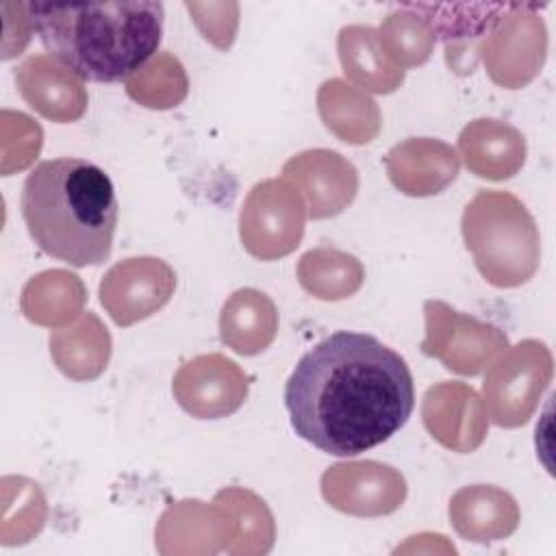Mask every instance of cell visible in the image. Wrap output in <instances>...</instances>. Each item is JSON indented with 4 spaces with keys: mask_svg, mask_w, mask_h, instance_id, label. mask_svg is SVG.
I'll return each mask as SVG.
<instances>
[{
    "mask_svg": "<svg viewBox=\"0 0 556 556\" xmlns=\"http://www.w3.org/2000/svg\"><path fill=\"white\" fill-rule=\"evenodd\" d=\"M295 434L332 456L391 439L415 408L406 361L365 332L339 330L311 348L285 384Z\"/></svg>",
    "mask_w": 556,
    "mask_h": 556,
    "instance_id": "1",
    "label": "cell"
},
{
    "mask_svg": "<svg viewBox=\"0 0 556 556\" xmlns=\"http://www.w3.org/2000/svg\"><path fill=\"white\" fill-rule=\"evenodd\" d=\"M28 13L50 56L93 83L128 80L139 72L156 54L165 22L163 4L148 0L28 2Z\"/></svg>",
    "mask_w": 556,
    "mask_h": 556,
    "instance_id": "2",
    "label": "cell"
},
{
    "mask_svg": "<svg viewBox=\"0 0 556 556\" xmlns=\"http://www.w3.org/2000/svg\"><path fill=\"white\" fill-rule=\"evenodd\" d=\"M20 206L33 241L48 256L74 267L111 256L117 198L96 163L74 156L41 161L26 176Z\"/></svg>",
    "mask_w": 556,
    "mask_h": 556,
    "instance_id": "3",
    "label": "cell"
},
{
    "mask_svg": "<svg viewBox=\"0 0 556 556\" xmlns=\"http://www.w3.org/2000/svg\"><path fill=\"white\" fill-rule=\"evenodd\" d=\"M463 239L493 287H519L539 269V228L523 202L508 191L480 189L473 195L463 213Z\"/></svg>",
    "mask_w": 556,
    "mask_h": 556,
    "instance_id": "4",
    "label": "cell"
},
{
    "mask_svg": "<svg viewBox=\"0 0 556 556\" xmlns=\"http://www.w3.org/2000/svg\"><path fill=\"white\" fill-rule=\"evenodd\" d=\"M552 380V354L545 343L526 339L491 365L482 391L484 410L502 428L523 426Z\"/></svg>",
    "mask_w": 556,
    "mask_h": 556,
    "instance_id": "5",
    "label": "cell"
},
{
    "mask_svg": "<svg viewBox=\"0 0 556 556\" xmlns=\"http://www.w3.org/2000/svg\"><path fill=\"white\" fill-rule=\"evenodd\" d=\"M539 9V4L513 2L478 41L476 52L500 87L519 89L541 72L547 54V28Z\"/></svg>",
    "mask_w": 556,
    "mask_h": 556,
    "instance_id": "6",
    "label": "cell"
},
{
    "mask_svg": "<svg viewBox=\"0 0 556 556\" xmlns=\"http://www.w3.org/2000/svg\"><path fill=\"white\" fill-rule=\"evenodd\" d=\"M306 206L285 178H269L252 187L239 215L243 248L261 261L291 254L304 235Z\"/></svg>",
    "mask_w": 556,
    "mask_h": 556,
    "instance_id": "7",
    "label": "cell"
},
{
    "mask_svg": "<svg viewBox=\"0 0 556 556\" xmlns=\"http://www.w3.org/2000/svg\"><path fill=\"white\" fill-rule=\"evenodd\" d=\"M424 317L426 339L421 341V352L439 358L460 376H478L508 348V339L497 326L458 313L441 300H428Z\"/></svg>",
    "mask_w": 556,
    "mask_h": 556,
    "instance_id": "8",
    "label": "cell"
},
{
    "mask_svg": "<svg viewBox=\"0 0 556 556\" xmlns=\"http://www.w3.org/2000/svg\"><path fill=\"white\" fill-rule=\"evenodd\" d=\"M176 289L174 269L154 256L115 263L100 282V302L117 326H132L163 308Z\"/></svg>",
    "mask_w": 556,
    "mask_h": 556,
    "instance_id": "9",
    "label": "cell"
},
{
    "mask_svg": "<svg viewBox=\"0 0 556 556\" xmlns=\"http://www.w3.org/2000/svg\"><path fill=\"white\" fill-rule=\"evenodd\" d=\"M250 378L222 354H202L185 363L172 382V391L182 410L198 419L228 417L248 397Z\"/></svg>",
    "mask_w": 556,
    "mask_h": 556,
    "instance_id": "10",
    "label": "cell"
},
{
    "mask_svg": "<svg viewBox=\"0 0 556 556\" xmlns=\"http://www.w3.org/2000/svg\"><path fill=\"white\" fill-rule=\"evenodd\" d=\"M321 493L326 502L341 513L378 517L402 506L406 480L397 469L384 463H337L324 471Z\"/></svg>",
    "mask_w": 556,
    "mask_h": 556,
    "instance_id": "11",
    "label": "cell"
},
{
    "mask_svg": "<svg viewBox=\"0 0 556 556\" xmlns=\"http://www.w3.org/2000/svg\"><path fill=\"white\" fill-rule=\"evenodd\" d=\"M282 176L302 193L306 213L313 219L339 215L358 191L356 167L339 152L324 148L291 156L282 167Z\"/></svg>",
    "mask_w": 556,
    "mask_h": 556,
    "instance_id": "12",
    "label": "cell"
},
{
    "mask_svg": "<svg viewBox=\"0 0 556 556\" xmlns=\"http://www.w3.org/2000/svg\"><path fill=\"white\" fill-rule=\"evenodd\" d=\"M428 432L454 452H471L486 437V410L478 393L463 382H439L424 395Z\"/></svg>",
    "mask_w": 556,
    "mask_h": 556,
    "instance_id": "13",
    "label": "cell"
},
{
    "mask_svg": "<svg viewBox=\"0 0 556 556\" xmlns=\"http://www.w3.org/2000/svg\"><path fill=\"white\" fill-rule=\"evenodd\" d=\"M15 83L30 109L56 124L76 122L87 111L83 80L50 54H33L15 70Z\"/></svg>",
    "mask_w": 556,
    "mask_h": 556,
    "instance_id": "14",
    "label": "cell"
},
{
    "mask_svg": "<svg viewBox=\"0 0 556 556\" xmlns=\"http://www.w3.org/2000/svg\"><path fill=\"white\" fill-rule=\"evenodd\" d=\"M384 165L391 182L415 198L441 193L456 180L460 167L456 150L430 137H410L393 146Z\"/></svg>",
    "mask_w": 556,
    "mask_h": 556,
    "instance_id": "15",
    "label": "cell"
},
{
    "mask_svg": "<svg viewBox=\"0 0 556 556\" xmlns=\"http://www.w3.org/2000/svg\"><path fill=\"white\" fill-rule=\"evenodd\" d=\"M458 150L465 165L480 178L506 180L515 176L526 161L523 135L502 119H473L460 137Z\"/></svg>",
    "mask_w": 556,
    "mask_h": 556,
    "instance_id": "16",
    "label": "cell"
},
{
    "mask_svg": "<svg viewBox=\"0 0 556 556\" xmlns=\"http://www.w3.org/2000/svg\"><path fill=\"white\" fill-rule=\"evenodd\" d=\"M450 521L463 539L486 543L504 539L517 528L519 508L506 491L473 484L460 489L450 500Z\"/></svg>",
    "mask_w": 556,
    "mask_h": 556,
    "instance_id": "17",
    "label": "cell"
},
{
    "mask_svg": "<svg viewBox=\"0 0 556 556\" xmlns=\"http://www.w3.org/2000/svg\"><path fill=\"white\" fill-rule=\"evenodd\" d=\"M278 332V311L274 302L256 289L235 291L222 306L219 337L243 356H254L269 348Z\"/></svg>",
    "mask_w": 556,
    "mask_h": 556,
    "instance_id": "18",
    "label": "cell"
},
{
    "mask_svg": "<svg viewBox=\"0 0 556 556\" xmlns=\"http://www.w3.org/2000/svg\"><path fill=\"white\" fill-rule=\"evenodd\" d=\"M337 50L345 76L358 85V89L391 93L404 80V70L387 56L378 30L371 26H343L337 37Z\"/></svg>",
    "mask_w": 556,
    "mask_h": 556,
    "instance_id": "19",
    "label": "cell"
},
{
    "mask_svg": "<svg viewBox=\"0 0 556 556\" xmlns=\"http://www.w3.org/2000/svg\"><path fill=\"white\" fill-rule=\"evenodd\" d=\"M317 109L324 126L345 143H369L382 124L378 104L358 87L330 78L317 91Z\"/></svg>",
    "mask_w": 556,
    "mask_h": 556,
    "instance_id": "20",
    "label": "cell"
},
{
    "mask_svg": "<svg viewBox=\"0 0 556 556\" xmlns=\"http://www.w3.org/2000/svg\"><path fill=\"white\" fill-rule=\"evenodd\" d=\"M50 354L67 378L91 380L106 369L111 337L106 326L93 313H87L74 328H61L50 334Z\"/></svg>",
    "mask_w": 556,
    "mask_h": 556,
    "instance_id": "21",
    "label": "cell"
},
{
    "mask_svg": "<svg viewBox=\"0 0 556 556\" xmlns=\"http://www.w3.org/2000/svg\"><path fill=\"white\" fill-rule=\"evenodd\" d=\"M85 298V287L76 274L48 269L26 282L20 306L33 324L56 328L80 315Z\"/></svg>",
    "mask_w": 556,
    "mask_h": 556,
    "instance_id": "22",
    "label": "cell"
},
{
    "mask_svg": "<svg viewBox=\"0 0 556 556\" xmlns=\"http://www.w3.org/2000/svg\"><path fill=\"white\" fill-rule=\"evenodd\" d=\"M298 280L313 298L334 302L350 298L361 289L365 269L361 261L348 252L317 248L300 258Z\"/></svg>",
    "mask_w": 556,
    "mask_h": 556,
    "instance_id": "23",
    "label": "cell"
},
{
    "mask_svg": "<svg viewBox=\"0 0 556 556\" xmlns=\"http://www.w3.org/2000/svg\"><path fill=\"white\" fill-rule=\"evenodd\" d=\"M513 2H482V4H406L419 13L434 37H441L447 52L471 39H482L495 22L510 9Z\"/></svg>",
    "mask_w": 556,
    "mask_h": 556,
    "instance_id": "24",
    "label": "cell"
},
{
    "mask_svg": "<svg viewBox=\"0 0 556 556\" xmlns=\"http://www.w3.org/2000/svg\"><path fill=\"white\" fill-rule=\"evenodd\" d=\"M378 39L387 56L402 70L426 63L437 41L428 22L406 4L397 7L382 20Z\"/></svg>",
    "mask_w": 556,
    "mask_h": 556,
    "instance_id": "25",
    "label": "cell"
},
{
    "mask_svg": "<svg viewBox=\"0 0 556 556\" xmlns=\"http://www.w3.org/2000/svg\"><path fill=\"white\" fill-rule=\"evenodd\" d=\"M189 83L182 63L161 52L126 80V93L148 109H172L187 96Z\"/></svg>",
    "mask_w": 556,
    "mask_h": 556,
    "instance_id": "26",
    "label": "cell"
},
{
    "mask_svg": "<svg viewBox=\"0 0 556 556\" xmlns=\"http://www.w3.org/2000/svg\"><path fill=\"white\" fill-rule=\"evenodd\" d=\"M185 7L193 15L195 26L213 46L219 50L230 48L239 24L237 2H185Z\"/></svg>",
    "mask_w": 556,
    "mask_h": 556,
    "instance_id": "27",
    "label": "cell"
}]
</instances>
